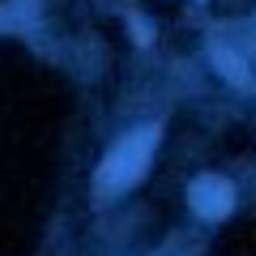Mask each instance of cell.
<instances>
[{"instance_id": "7a4b0ae2", "label": "cell", "mask_w": 256, "mask_h": 256, "mask_svg": "<svg viewBox=\"0 0 256 256\" xmlns=\"http://www.w3.org/2000/svg\"><path fill=\"white\" fill-rule=\"evenodd\" d=\"M188 201H192V210L201 214V218L222 222L230 210H235V188H230L222 175H201V180H192Z\"/></svg>"}, {"instance_id": "3957f363", "label": "cell", "mask_w": 256, "mask_h": 256, "mask_svg": "<svg viewBox=\"0 0 256 256\" xmlns=\"http://www.w3.org/2000/svg\"><path fill=\"white\" fill-rule=\"evenodd\" d=\"M214 64H218L222 73H226V82H235V86H244V82H248V68H244V60H235V56H230V52H222V47L214 52Z\"/></svg>"}, {"instance_id": "6da1fadb", "label": "cell", "mask_w": 256, "mask_h": 256, "mask_svg": "<svg viewBox=\"0 0 256 256\" xmlns=\"http://www.w3.org/2000/svg\"><path fill=\"white\" fill-rule=\"evenodd\" d=\"M154 141H158V128H146V132L124 137V141L107 154V162L98 166V188H102V192H124V188H132V184L146 175V166H150Z\"/></svg>"}]
</instances>
